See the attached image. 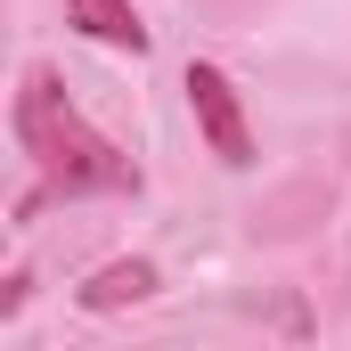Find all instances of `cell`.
<instances>
[{
    "label": "cell",
    "mask_w": 351,
    "mask_h": 351,
    "mask_svg": "<svg viewBox=\"0 0 351 351\" xmlns=\"http://www.w3.org/2000/svg\"><path fill=\"white\" fill-rule=\"evenodd\" d=\"M156 286H164V269L147 262V254H131V262H106V269H90L74 302H82V311H123V302H147Z\"/></svg>",
    "instance_id": "cell-3"
},
{
    "label": "cell",
    "mask_w": 351,
    "mask_h": 351,
    "mask_svg": "<svg viewBox=\"0 0 351 351\" xmlns=\"http://www.w3.org/2000/svg\"><path fill=\"white\" fill-rule=\"evenodd\" d=\"M66 16L82 25L90 41H106V49H131V58L147 49V25H139L131 0H66Z\"/></svg>",
    "instance_id": "cell-4"
},
{
    "label": "cell",
    "mask_w": 351,
    "mask_h": 351,
    "mask_svg": "<svg viewBox=\"0 0 351 351\" xmlns=\"http://www.w3.org/2000/svg\"><path fill=\"white\" fill-rule=\"evenodd\" d=\"M16 147L41 164V196L33 204H49V196H139V164L106 139V131H90L82 106L66 98V82L49 74V66H25V90H16ZM25 204V213H33Z\"/></svg>",
    "instance_id": "cell-1"
},
{
    "label": "cell",
    "mask_w": 351,
    "mask_h": 351,
    "mask_svg": "<svg viewBox=\"0 0 351 351\" xmlns=\"http://www.w3.org/2000/svg\"><path fill=\"white\" fill-rule=\"evenodd\" d=\"M188 106H196V131L213 139V156L229 164V172H245L254 164V131H245V106H237V90H229V74L221 66H188Z\"/></svg>",
    "instance_id": "cell-2"
}]
</instances>
